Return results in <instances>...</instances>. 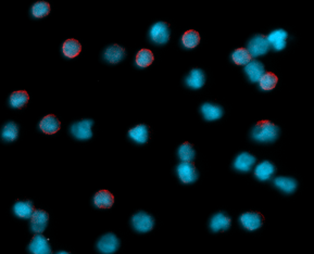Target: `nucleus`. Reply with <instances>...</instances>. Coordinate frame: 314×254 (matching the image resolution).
<instances>
[{"label": "nucleus", "mask_w": 314, "mask_h": 254, "mask_svg": "<svg viewBox=\"0 0 314 254\" xmlns=\"http://www.w3.org/2000/svg\"><path fill=\"white\" fill-rule=\"evenodd\" d=\"M280 135V128L270 121H260L252 128L251 137L258 143H273Z\"/></svg>", "instance_id": "1"}, {"label": "nucleus", "mask_w": 314, "mask_h": 254, "mask_svg": "<svg viewBox=\"0 0 314 254\" xmlns=\"http://www.w3.org/2000/svg\"><path fill=\"white\" fill-rule=\"evenodd\" d=\"M271 48V45L268 43L267 37L263 35H256L250 39L248 43V51L251 54V57L257 58L263 56L266 52H268Z\"/></svg>", "instance_id": "2"}, {"label": "nucleus", "mask_w": 314, "mask_h": 254, "mask_svg": "<svg viewBox=\"0 0 314 254\" xmlns=\"http://www.w3.org/2000/svg\"><path fill=\"white\" fill-rule=\"evenodd\" d=\"M150 39L152 40L154 44L158 45H165L170 40V29L169 25L165 22H157L156 24H153L149 32Z\"/></svg>", "instance_id": "3"}, {"label": "nucleus", "mask_w": 314, "mask_h": 254, "mask_svg": "<svg viewBox=\"0 0 314 254\" xmlns=\"http://www.w3.org/2000/svg\"><path fill=\"white\" fill-rule=\"evenodd\" d=\"M132 225L139 233H148L153 228L154 221L147 213L138 212L132 217Z\"/></svg>", "instance_id": "4"}, {"label": "nucleus", "mask_w": 314, "mask_h": 254, "mask_svg": "<svg viewBox=\"0 0 314 254\" xmlns=\"http://www.w3.org/2000/svg\"><path fill=\"white\" fill-rule=\"evenodd\" d=\"M94 122L92 120H83L76 122L71 127V133L75 138L81 140L90 139L93 137L92 126Z\"/></svg>", "instance_id": "5"}, {"label": "nucleus", "mask_w": 314, "mask_h": 254, "mask_svg": "<svg viewBox=\"0 0 314 254\" xmlns=\"http://www.w3.org/2000/svg\"><path fill=\"white\" fill-rule=\"evenodd\" d=\"M177 175L184 184L194 183L198 178V172L192 162H182L177 166Z\"/></svg>", "instance_id": "6"}, {"label": "nucleus", "mask_w": 314, "mask_h": 254, "mask_svg": "<svg viewBox=\"0 0 314 254\" xmlns=\"http://www.w3.org/2000/svg\"><path fill=\"white\" fill-rule=\"evenodd\" d=\"M240 224L248 230H257L263 224V216L258 212H246L240 216Z\"/></svg>", "instance_id": "7"}, {"label": "nucleus", "mask_w": 314, "mask_h": 254, "mask_svg": "<svg viewBox=\"0 0 314 254\" xmlns=\"http://www.w3.org/2000/svg\"><path fill=\"white\" fill-rule=\"evenodd\" d=\"M120 247V241L116 235L107 234L99 239L97 243L98 250L101 253H115Z\"/></svg>", "instance_id": "8"}, {"label": "nucleus", "mask_w": 314, "mask_h": 254, "mask_svg": "<svg viewBox=\"0 0 314 254\" xmlns=\"http://www.w3.org/2000/svg\"><path fill=\"white\" fill-rule=\"evenodd\" d=\"M49 221V214L43 210H35L31 217V229L35 234H42L46 229Z\"/></svg>", "instance_id": "9"}, {"label": "nucleus", "mask_w": 314, "mask_h": 254, "mask_svg": "<svg viewBox=\"0 0 314 254\" xmlns=\"http://www.w3.org/2000/svg\"><path fill=\"white\" fill-rule=\"evenodd\" d=\"M245 73L247 74L248 79L252 83H258L261 79L263 74L265 73L264 65L262 64V62L258 60H251L248 64L245 65Z\"/></svg>", "instance_id": "10"}, {"label": "nucleus", "mask_w": 314, "mask_h": 254, "mask_svg": "<svg viewBox=\"0 0 314 254\" xmlns=\"http://www.w3.org/2000/svg\"><path fill=\"white\" fill-rule=\"evenodd\" d=\"M288 34L284 30H275L267 36V40L270 43L271 47L275 49L276 51H281L286 48V40H287Z\"/></svg>", "instance_id": "11"}, {"label": "nucleus", "mask_w": 314, "mask_h": 254, "mask_svg": "<svg viewBox=\"0 0 314 254\" xmlns=\"http://www.w3.org/2000/svg\"><path fill=\"white\" fill-rule=\"evenodd\" d=\"M30 252L34 254H49L51 249L49 247L48 240L43 235H35L30 243Z\"/></svg>", "instance_id": "12"}, {"label": "nucleus", "mask_w": 314, "mask_h": 254, "mask_svg": "<svg viewBox=\"0 0 314 254\" xmlns=\"http://www.w3.org/2000/svg\"><path fill=\"white\" fill-rule=\"evenodd\" d=\"M256 164V158L248 152H242L236 157L234 169L239 172H249Z\"/></svg>", "instance_id": "13"}, {"label": "nucleus", "mask_w": 314, "mask_h": 254, "mask_svg": "<svg viewBox=\"0 0 314 254\" xmlns=\"http://www.w3.org/2000/svg\"><path fill=\"white\" fill-rule=\"evenodd\" d=\"M60 127H61L60 121H59L57 119V116L53 114L46 115L39 123V128L42 129L43 133L47 135L56 134L57 131L60 130Z\"/></svg>", "instance_id": "14"}, {"label": "nucleus", "mask_w": 314, "mask_h": 254, "mask_svg": "<svg viewBox=\"0 0 314 254\" xmlns=\"http://www.w3.org/2000/svg\"><path fill=\"white\" fill-rule=\"evenodd\" d=\"M231 219L224 213H216L215 215L212 216L211 222H210V228L215 233H218V231H225L231 227Z\"/></svg>", "instance_id": "15"}, {"label": "nucleus", "mask_w": 314, "mask_h": 254, "mask_svg": "<svg viewBox=\"0 0 314 254\" xmlns=\"http://www.w3.org/2000/svg\"><path fill=\"white\" fill-rule=\"evenodd\" d=\"M275 173V166L273 165V163L268 161H263L260 164L256 166L254 170V175L259 180L265 181L271 179V177Z\"/></svg>", "instance_id": "16"}, {"label": "nucleus", "mask_w": 314, "mask_h": 254, "mask_svg": "<svg viewBox=\"0 0 314 254\" xmlns=\"http://www.w3.org/2000/svg\"><path fill=\"white\" fill-rule=\"evenodd\" d=\"M103 57L108 62L119 63L125 58V49L120 47L119 45H111L106 49Z\"/></svg>", "instance_id": "17"}, {"label": "nucleus", "mask_w": 314, "mask_h": 254, "mask_svg": "<svg viewBox=\"0 0 314 254\" xmlns=\"http://www.w3.org/2000/svg\"><path fill=\"white\" fill-rule=\"evenodd\" d=\"M94 203L99 208H110L115 203V197L108 190H100L95 194Z\"/></svg>", "instance_id": "18"}, {"label": "nucleus", "mask_w": 314, "mask_h": 254, "mask_svg": "<svg viewBox=\"0 0 314 254\" xmlns=\"http://www.w3.org/2000/svg\"><path fill=\"white\" fill-rule=\"evenodd\" d=\"M16 215L21 217V219H31L35 211L34 204L30 200L26 201H17L15 206H13Z\"/></svg>", "instance_id": "19"}, {"label": "nucleus", "mask_w": 314, "mask_h": 254, "mask_svg": "<svg viewBox=\"0 0 314 254\" xmlns=\"http://www.w3.org/2000/svg\"><path fill=\"white\" fill-rule=\"evenodd\" d=\"M206 81V76L202 70L194 69L190 72L189 75L186 77V85L193 89L201 88Z\"/></svg>", "instance_id": "20"}, {"label": "nucleus", "mask_w": 314, "mask_h": 254, "mask_svg": "<svg viewBox=\"0 0 314 254\" xmlns=\"http://www.w3.org/2000/svg\"><path fill=\"white\" fill-rule=\"evenodd\" d=\"M129 136L131 139H133L137 143H146L149 139V129L148 126L145 124L137 125L134 128H131L129 131Z\"/></svg>", "instance_id": "21"}, {"label": "nucleus", "mask_w": 314, "mask_h": 254, "mask_svg": "<svg viewBox=\"0 0 314 254\" xmlns=\"http://www.w3.org/2000/svg\"><path fill=\"white\" fill-rule=\"evenodd\" d=\"M201 113L207 121H215L221 119L223 115V110L221 107L215 106V104L204 103L201 107Z\"/></svg>", "instance_id": "22"}, {"label": "nucleus", "mask_w": 314, "mask_h": 254, "mask_svg": "<svg viewBox=\"0 0 314 254\" xmlns=\"http://www.w3.org/2000/svg\"><path fill=\"white\" fill-rule=\"evenodd\" d=\"M274 185L285 193H293L297 189V181L291 177H276L274 179Z\"/></svg>", "instance_id": "23"}, {"label": "nucleus", "mask_w": 314, "mask_h": 254, "mask_svg": "<svg viewBox=\"0 0 314 254\" xmlns=\"http://www.w3.org/2000/svg\"><path fill=\"white\" fill-rule=\"evenodd\" d=\"M62 51L63 54L67 58H75L80 54L82 51V45L80 44L79 40L76 39H67L65 42L62 46Z\"/></svg>", "instance_id": "24"}, {"label": "nucleus", "mask_w": 314, "mask_h": 254, "mask_svg": "<svg viewBox=\"0 0 314 254\" xmlns=\"http://www.w3.org/2000/svg\"><path fill=\"white\" fill-rule=\"evenodd\" d=\"M30 100V96L26 90H17L13 92L10 96V106L16 109H22L25 107Z\"/></svg>", "instance_id": "25"}, {"label": "nucleus", "mask_w": 314, "mask_h": 254, "mask_svg": "<svg viewBox=\"0 0 314 254\" xmlns=\"http://www.w3.org/2000/svg\"><path fill=\"white\" fill-rule=\"evenodd\" d=\"M177 154H179V158L182 162H193L196 158V152L193 144L189 143H184L183 144H181Z\"/></svg>", "instance_id": "26"}, {"label": "nucleus", "mask_w": 314, "mask_h": 254, "mask_svg": "<svg viewBox=\"0 0 314 254\" xmlns=\"http://www.w3.org/2000/svg\"><path fill=\"white\" fill-rule=\"evenodd\" d=\"M251 54L248 51L247 48H238L231 54L234 63L237 65H246L251 61Z\"/></svg>", "instance_id": "27"}, {"label": "nucleus", "mask_w": 314, "mask_h": 254, "mask_svg": "<svg viewBox=\"0 0 314 254\" xmlns=\"http://www.w3.org/2000/svg\"><path fill=\"white\" fill-rule=\"evenodd\" d=\"M182 43H183L184 47L188 49L197 47L198 44L200 43L199 33L194 30H189L187 32H185L183 35V38H182Z\"/></svg>", "instance_id": "28"}, {"label": "nucleus", "mask_w": 314, "mask_h": 254, "mask_svg": "<svg viewBox=\"0 0 314 254\" xmlns=\"http://www.w3.org/2000/svg\"><path fill=\"white\" fill-rule=\"evenodd\" d=\"M19 135V127L15 122H9L3 126L1 131V137L7 142H15Z\"/></svg>", "instance_id": "29"}, {"label": "nucleus", "mask_w": 314, "mask_h": 254, "mask_svg": "<svg viewBox=\"0 0 314 254\" xmlns=\"http://www.w3.org/2000/svg\"><path fill=\"white\" fill-rule=\"evenodd\" d=\"M153 53L149 49H140L136 56V65L139 67H147L153 62Z\"/></svg>", "instance_id": "30"}, {"label": "nucleus", "mask_w": 314, "mask_h": 254, "mask_svg": "<svg viewBox=\"0 0 314 254\" xmlns=\"http://www.w3.org/2000/svg\"><path fill=\"white\" fill-rule=\"evenodd\" d=\"M50 12V4L46 1H37L32 7V15L37 19L47 16Z\"/></svg>", "instance_id": "31"}, {"label": "nucleus", "mask_w": 314, "mask_h": 254, "mask_svg": "<svg viewBox=\"0 0 314 254\" xmlns=\"http://www.w3.org/2000/svg\"><path fill=\"white\" fill-rule=\"evenodd\" d=\"M259 83H260L261 89L271 90L274 88L277 84V76L274 73H272V72H265L261 77V79L259 80Z\"/></svg>", "instance_id": "32"}]
</instances>
